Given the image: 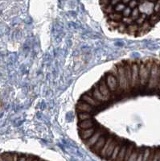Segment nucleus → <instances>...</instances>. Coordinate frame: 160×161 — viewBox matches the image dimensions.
I'll return each instance as SVG.
<instances>
[{
  "label": "nucleus",
  "mask_w": 160,
  "mask_h": 161,
  "mask_svg": "<svg viewBox=\"0 0 160 161\" xmlns=\"http://www.w3.org/2000/svg\"><path fill=\"white\" fill-rule=\"evenodd\" d=\"M160 61L155 60L153 61L152 67H151V73H150L149 80H148V89L149 90H155L158 89V69Z\"/></svg>",
  "instance_id": "nucleus-3"
},
{
  "label": "nucleus",
  "mask_w": 160,
  "mask_h": 161,
  "mask_svg": "<svg viewBox=\"0 0 160 161\" xmlns=\"http://www.w3.org/2000/svg\"><path fill=\"white\" fill-rule=\"evenodd\" d=\"M117 144H118V141H117L116 139H113V140H112V142L109 143V147H108L107 149H106V152H105V154H104V156H103V157H102V159H106V160H108V159H109V158L110 157L111 154L113 153V150H114L115 147H116Z\"/></svg>",
  "instance_id": "nucleus-14"
},
{
  "label": "nucleus",
  "mask_w": 160,
  "mask_h": 161,
  "mask_svg": "<svg viewBox=\"0 0 160 161\" xmlns=\"http://www.w3.org/2000/svg\"><path fill=\"white\" fill-rule=\"evenodd\" d=\"M138 148H139V147H135L127 161H136L137 156H138Z\"/></svg>",
  "instance_id": "nucleus-19"
},
{
  "label": "nucleus",
  "mask_w": 160,
  "mask_h": 161,
  "mask_svg": "<svg viewBox=\"0 0 160 161\" xmlns=\"http://www.w3.org/2000/svg\"><path fill=\"white\" fill-rule=\"evenodd\" d=\"M76 109L77 113H89L94 111V107L89 105L88 103H85L83 101L80 100L78 103H76Z\"/></svg>",
  "instance_id": "nucleus-8"
},
{
  "label": "nucleus",
  "mask_w": 160,
  "mask_h": 161,
  "mask_svg": "<svg viewBox=\"0 0 160 161\" xmlns=\"http://www.w3.org/2000/svg\"><path fill=\"white\" fill-rule=\"evenodd\" d=\"M95 130H96L95 127H93V128L90 129H86V130H80L79 129V136H80V139L82 140L86 141L93 136V134H94Z\"/></svg>",
  "instance_id": "nucleus-13"
},
{
  "label": "nucleus",
  "mask_w": 160,
  "mask_h": 161,
  "mask_svg": "<svg viewBox=\"0 0 160 161\" xmlns=\"http://www.w3.org/2000/svg\"><path fill=\"white\" fill-rule=\"evenodd\" d=\"M117 69H118V76L117 77V81H118V87L122 90L125 93H128L130 91V87L128 83L127 80H126V74H125V70H124V65L123 62H121L119 64H116Z\"/></svg>",
  "instance_id": "nucleus-2"
},
{
  "label": "nucleus",
  "mask_w": 160,
  "mask_h": 161,
  "mask_svg": "<svg viewBox=\"0 0 160 161\" xmlns=\"http://www.w3.org/2000/svg\"><path fill=\"white\" fill-rule=\"evenodd\" d=\"M109 18L111 20H113V22H119L122 19V15L120 14V13H112L110 15H109Z\"/></svg>",
  "instance_id": "nucleus-18"
},
{
  "label": "nucleus",
  "mask_w": 160,
  "mask_h": 161,
  "mask_svg": "<svg viewBox=\"0 0 160 161\" xmlns=\"http://www.w3.org/2000/svg\"><path fill=\"white\" fill-rule=\"evenodd\" d=\"M127 144L128 143H124V144L122 145V147H121L120 152H118V156H117L116 159L114 161H123L124 156H125V153L126 152V148H127Z\"/></svg>",
  "instance_id": "nucleus-16"
},
{
  "label": "nucleus",
  "mask_w": 160,
  "mask_h": 161,
  "mask_svg": "<svg viewBox=\"0 0 160 161\" xmlns=\"http://www.w3.org/2000/svg\"><path fill=\"white\" fill-rule=\"evenodd\" d=\"M159 156H160V147H155V153H154L153 161H158Z\"/></svg>",
  "instance_id": "nucleus-21"
},
{
  "label": "nucleus",
  "mask_w": 160,
  "mask_h": 161,
  "mask_svg": "<svg viewBox=\"0 0 160 161\" xmlns=\"http://www.w3.org/2000/svg\"><path fill=\"white\" fill-rule=\"evenodd\" d=\"M131 67V90H138L140 87V80L138 74V63L130 60Z\"/></svg>",
  "instance_id": "nucleus-4"
},
{
  "label": "nucleus",
  "mask_w": 160,
  "mask_h": 161,
  "mask_svg": "<svg viewBox=\"0 0 160 161\" xmlns=\"http://www.w3.org/2000/svg\"><path fill=\"white\" fill-rule=\"evenodd\" d=\"M123 144H124L123 142H118V144H117L116 147H115V148H114V150H113V153L111 154L110 157L109 158V159H108L107 161H114L115 160L117 156H118V152H120L121 147H122V145Z\"/></svg>",
  "instance_id": "nucleus-15"
},
{
  "label": "nucleus",
  "mask_w": 160,
  "mask_h": 161,
  "mask_svg": "<svg viewBox=\"0 0 160 161\" xmlns=\"http://www.w3.org/2000/svg\"><path fill=\"white\" fill-rule=\"evenodd\" d=\"M97 86H98V90L100 91V93H102V95L104 97H107V98L110 99L111 98V92L109 91V88H108L107 85H106V77H103L102 79L100 80L98 83H97Z\"/></svg>",
  "instance_id": "nucleus-7"
},
{
  "label": "nucleus",
  "mask_w": 160,
  "mask_h": 161,
  "mask_svg": "<svg viewBox=\"0 0 160 161\" xmlns=\"http://www.w3.org/2000/svg\"><path fill=\"white\" fill-rule=\"evenodd\" d=\"M90 90H91V93H92V97H93L95 100H97V102H99V103H106V102L109 101V98H107V97H104L102 93H100V91H99V90H98V86H97V84L95 85V86L93 87V89H91Z\"/></svg>",
  "instance_id": "nucleus-10"
},
{
  "label": "nucleus",
  "mask_w": 160,
  "mask_h": 161,
  "mask_svg": "<svg viewBox=\"0 0 160 161\" xmlns=\"http://www.w3.org/2000/svg\"><path fill=\"white\" fill-rule=\"evenodd\" d=\"M107 138H108L107 135L101 136V137L99 138L98 140H97V143L92 147L91 148H89L90 149V151H91L92 152H93L94 154H96V155H98L99 152H101V150L103 148V147L104 145H105V143H106Z\"/></svg>",
  "instance_id": "nucleus-9"
},
{
  "label": "nucleus",
  "mask_w": 160,
  "mask_h": 161,
  "mask_svg": "<svg viewBox=\"0 0 160 161\" xmlns=\"http://www.w3.org/2000/svg\"><path fill=\"white\" fill-rule=\"evenodd\" d=\"M107 133L108 132H107V130H106V129L98 128L97 130L96 129V130H95L94 134H93V136L89 138V139H88L87 140L84 141L85 144H86V146L87 147H89V148H91L92 147H93V145H94L95 143L97 142V140H98L99 138H100L101 136H106V135H107Z\"/></svg>",
  "instance_id": "nucleus-5"
},
{
  "label": "nucleus",
  "mask_w": 160,
  "mask_h": 161,
  "mask_svg": "<svg viewBox=\"0 0 160 161\" xmlns=\"http://www.w3.org/2000/svg\"><path fill=\"white\" fill-rule=\"evenodd\" d=\"M132 11H133V8H129V7H126V8H125V10H124V11L122 12V16H123L124 18H128V17L130 15Z\"/></svg>",
  "instance_id": "nucleus-20"
},
{
  "label": "nucleus",
  "mask_w": 160,
  "mask_h": 161,
  "mask_svg": "<svg viewBox=\"0 0 160 161\" xmlns=\"http://www.w3.org/2000/svg\"><path fill=\"white\" fill-rule=\"evenodd\" d=\"M95 124H96V123L94 122V120L91 119H88V120L78 122L77 126H78V129H80V130H86V129H90L95 127Z\"/></svg>",
  "instance_id": "nucleus-12"
},
{
  "label": "nucleus",
  "mask_w": 160,
  "mask_h": 161,
  "mask_svg": "<svg viewBox=\"0 0 160 161\" xmlns=\"http://www.w3.org/2000/svg\"><path fill=\"white\" fill-rule=\"evenodd\" d=\"M77 119H78V122H80V121L91 119L92 116L89 113H77Z\"/></svg>",
  "instance_id": "nucleus-17"
},
{
  "label": "nucleus",
  "mask_w": 160,
  "mask_h": 161,
  "mask_svg": "<svg viewBox=\"0 0 160 161\" xmlns=\"http://www.w3.org/2000/svg\"><path fill=\"white\" fill-rule=\"evenodd\" d=\"M152 64V60L139 61L138 63V74H139V80H140V86H145L148 84Z\"/></svg>",
  "instance_id": "nucleus-1"
},
{
  "label": "nucleus",
  "mask_w": 160,
  "mask_h": 161,
  "mask_svg": "<svg viewBox=\"0 0 160 161\" xmlns=\"http://www.w3.org/2000/svg\"><path fill=\"white\" fill-rule=\"evenodd\" d=\"M158 90H159V91H160V81H159V84H158Z\"/></svg>",
  "instance_id": "nucleus-23"
},
{
  "label": "nucleus",
  "mask_w": 160,
  "mask_h": 161,
  "mask_svg": "<svg viewBox=\"0 0 160 161\" xmlns=\"http://www.w3.org/2000/svg\"><path fill=\"white\" fill-rule=\"evenodd\" d=\"M106 85H107L108 88H109V91L111 92V97L112 98H114V92L116 91L118 87V81H117V79L115 78L114 76L109 72L108 73L106 74Z\"/></svg>",
  "instance_id": "nucleus-6"
},
{
  "label": "nucleus",
  "mask_w": 160,
  "mask_h": 161,
  "mask_svg": "<svg viewBox=\"0 0 160 161\" xmlns=\"http://www.w3.org/2000/svg\"><path fill=\"white\" fill-rule=\"evenodd\" d=\"M80 100L85 102V103H88V104L92 106L93 107H94V108H97V107H99V106L102 104V103H99V102H97V100H95V99L93 98V97H91V96L87 95L86 93H85V94H83V95L81 96Z\"/></svg>",
  "instance_id": "nucleus-11"
},
{
  "label": "nucleus",
  "mask_w": 160,
  "mask_h": 161,
  "mask_svg": "<svg viewBox=\"0 0 160 161\" xmlns=\"http://www.w3.org/2000/svg\"><path fill=\"white\" fill-rule=\"evenodd\" d=\"M143 151H144V147H140V148H138V156H137L136 161H142Z\"/></svg>",
  "instance_id": "nucleus-22"
}]
</instances>
